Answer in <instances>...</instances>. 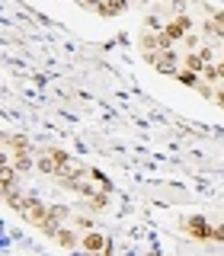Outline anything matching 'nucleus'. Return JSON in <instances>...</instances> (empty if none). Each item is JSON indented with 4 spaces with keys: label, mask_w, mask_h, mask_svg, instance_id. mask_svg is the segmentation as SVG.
Segmentation results:
<instances>
[{
    "label": "nucleus",
    "mask_w": 224,
    "mask_h": 256,
    "mask_svg": "<svg viewBox=\"0 0 224 256\" xmlns=\"http://www.w3.org/2000/svg\"><path fill=\"white\" fill-rule=\"evenodd\" d=\"M196 52H198V54H202V58H205V61H214V52H212V48H208V45H202V48H196Z\"/></svg>",
    "instance_id": "obj_15"
},
{
    "label": "nucleus",
    "mask_w": 224,
    "mask_h": 256,
    "mask_svg": "<svg viewBox=\"0 0 224 256\" xmlns=\"http://www.w3.org/2000/svg\"><path fill=\"white\" fill-rule=\"evenodd\" d=\"M192 29H196V22H192L186 13H176L173 20H170V22H166V26H164V32H166V36L173 38L176 45H180L182 38H186V32H192Z\"/></svg>",
    "instance_id": "obj_4"
},
{
    "label": "nucleus",
    "mask_w": 224,
    "mask_h": 256,
    "mask_svg": "<svg viewBox=\"0 0 224 256\" xmlns=\"http://www.w3.org/2000/svg\"><path fill=\"white\" fill-rule=\"evenodd\" d=\"M214 102H218V106L224 109V90H218V93H214Z\"/></svg>",
    "instance_id": "obj_17"
},
{
    "label": "nucleus",
    "mask_w": 224,
    "mask_h": 256,
    "mask_svg": "<svg viewBox=\"0 0 224 256\" xmlns=\"http://www.w3.org/2000/svg\"><path fill=\"white\" fill-rule=\"evenodd\" d=\"M125 6H128V0H102L93 13H100V16H118Z\"/></svg>",
    "instance_id": "obj_7"
},
{
    "label": "nucleus",
    "mask_w": 224,
    "mask_h": 256,
    "mask_svg": "<svg viewBox=\"0 0 224 256\" xmlns=\"http://www.w3.org/2000/svg\"><path fill=\"white\" fill-rule=\"evenodd\" d=\"M202 80H208V84H218V64H212V61H208L205 64V68H202Z\"/></svg>",
    "instance_id": "obj_11"
},
{
    "label": "nucleus",
    "mask_w": 224,
    "mask_h": 256,
    "mask_svg": "<svg viewBox=\"0 0 224 256\" xmlns=\"http://www.w3.org/2000/svg\"><path fill=\"white\" fill-rule=\"evenodd\" d=\"M212 240H218V244H224V221L214 228V234H212Z\"/></svg>",
    "instance_id": "obj_16"
},
{
    "label": "nucleus",
    "mask_w": 224,
    "mask_h": 256,
    "mask_svg": "<svg viewBox=\"0 0 224 256\" xmlns=\"http://www.w3.org/2000/svg\"><path fill=\"white\" fill-rule=\"evenodd\" d=\"M0 160H4V166H0V186L13 189L16 186V173H20V170H16V164H13L10 157H0Z\"/></svg>",
    "instance_id": "obj_6"
},
{
    "label": "nucleus",
    "mask_w": 224,
    "mask_h": 256,
    "mask_svg": "<svg viewBox=\"0 0 224 256\" xmlns=\"http://www.w3.org/2000/svg\"><path fill=\"white\" fill-rule=\"evenodd\" d=\"M52 240H54L58 246H64V250H80V237H77L70 228H64V224H61L58 230H54V237H52Z\"/></svg>",
    "instance_id": "obj_5"
},
{
    "label": "nucleus",
    "mask_w": 224,
    "mask_h": 256,
    "mask_svg": "<svg viewBox=\"0 0 224 256\" xmlns=\"http://www.w3.org/2000/svg\"><path fill=\"white\" fill-rule=\"evenodd\" d=\"M109 205V192H96V196H90V198H86V208H93V212H102V208H106Z\"/></svg>",
    "instance_id": "obj_10"
},
{
    "label": "nucleus",
    "mask_w": 224,
    "mask_h": 256,
    "mask_svg": "<svg viewBox=\"0 0 224 256\" xmlns=\"http://www.w3.org/2000/svg\"><path fill=\"white\" fill-rule=\"evenodd\" d=\"M173 77L180 80L182 86H192V90H196V86L202 84V74H198V70H189V68H180V70H176Z\"/></svg>",
    "instance_id": "obj_8"
},
{
    "label": "nucleus",
    "mask_w": 224,
    "mask_h": 256,
    "mask_svg": "<svg viewBox=\"0 0 224 256\" xmlns=\"http://www.w3.org/2000/svg\"><path fill=\"white\" fill-rule=\"evenodd\" d=\"M90 176L96 182H100V189H106V192H112V182H109V176L106 173H100V170H90Z\"/></svg>",
    "instance_id": "obj_12"
},
{
    "label": "nucleus",
    "mask_w": 224,
    "mask_h": 256,
    "mask_svg": "<svg viewBox=\"0 0 224 256\" xmlns=\"http://www.w3.org/2000/svg\"><path fill=\"white\" fill-rule=\"evenodd\" d=\"M80 250H84V253H102V256H109L112 253V240L102 234V230H86V234L80 237Z\"/></svg>",
    "instance_id": "obj_1"
},
{
    "label": "nucleus",
    "mask_w": 224,
    "mask_h": 256,
    "mask_svg": "<svg viewBox=\"0 0 224 256\" xmlns=\"http://www.w3.org/2000/svg\"><path fill=\"white\" fill-rule=\"evenodd\" d=\"M150 68H154L157 74H166V77H173L176 70L182 68V64H180V54H176L173 48H160V52H157V58H154V64H150Z\"/></svg>",
    "instance_id": "obj_3"
},
{
    "label": "nucleus",
    "mask_w": 224,
    "mask_h": 256,
    "mask_svg": "<svg viewBox=\"0 0 224 256\" xmlns=\"http://www.w3.org/2000/svg\"><path fill=\"white\" fill-rule=\"evenodd\" d=\"M205 64H208V61H205L198 52H189L186 58H182V68H189V70H198V74H202V68H205Z\"/></svg>",
    "instance_id": "obj_9"
},
{
    "label": "nucleus",
    "mask_w": 224,
    "mask_h": 256,
    "mask_svg": "<svg viewBox=\"0 0 224 256\" xmlns=\"http://www.w3.org/2000/svg\"><path fill=\"white\" fill-rule=\"evenodd\" d=\"M182 230H186L192 240H212V234H214L212 221H208L205 214H189V218L182 221Z\"/></svg>",
    "instance_id": "obj_2"
},
{
    "label": "nucleus",
    "mask_w": 224,
    "mask_h": 256,
    "mask_svg": "<svg viewBox=\"0 0 224 256\" xmlns=\"http://www.w3.org/2000/svg\"><path fill=\"white\" fill-rule=\"evenodd\" d=\"M182 45H186L189 52H196V48H202V45H198V36H196V32H186V38H182Z\"/></svg>",
    "instance_id": "obj_13"
},
{
    "label": "nucleus",
    "mask_w": 224,
    "mask_h": 256,
    "mask_svg": "<svg viewBox=\"0 0 224 256\" xmlns=\"http://www.w3.org/2000/svg\"><path fill=\"white\" fill-rule=\"evenodd\" d=\"M144 29H154V32H160L164 26H160V20H157V16H148V20H144Z\"/></svg>",
    "instance_id": "obj_14"
}]
</instances>
